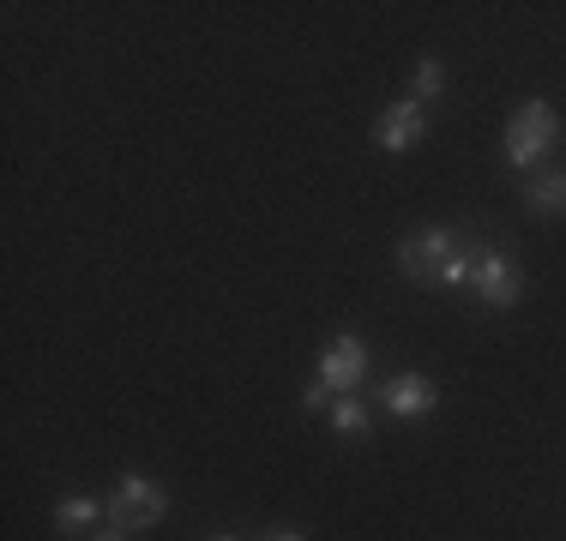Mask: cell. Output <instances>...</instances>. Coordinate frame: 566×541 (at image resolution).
Segmentation results:
<instances>
[{
  "label": "cell",
  "mask_w": 566,
  "mask_h": 541,
  "mask_svg": "<svg viewBox=\"0 0 566 541\" xmlns=\"http://www.w3.org/2000/svg\"><path fill=\"white\" fill-rule=\"evenodd\" d=\"M265 541H307L302 523H277V530H265Z\"/></svg>",
  "instance_id": "5bb4252c"
},
{
  "label": "cell",
  "mask_w": 566,
  "mask_h": 541,
  "mask_svg": "<svg viewBox=\"0 0 566 541\" xmlns=\"http://www.w3.org/2000/svg\"><path fill=\"white\" fill-rule=\"evenodd\" d=\"M103 506H109V523H115V530H127V535H145V530H157V523L169 518L164 481L145 476V469H120V476H115V494L103 499Z\"/></svg>",
  "instance_id": "3957f363"
},
{
  "label": "cell",
  "mask_w": 566,
  "mask_h": 541,
  "mask_svg": "<svg viewBox=\"0 0 566 541\" xmlns=\"http://www.w3.org/2000/svg\"><path fill=\"white\" fill-rule=\"evenodd\" d=\"M518 205L536 216V223H560L566 216V169H536L531 181L518 187Z\"/></svg>",
  "instance_id": "ba28073f"
},
{
  "label": "cell",
  "mask_w": 566,
  "mask_h": 541,
  "mask_svg": "<svg viewBox=\"0 0 566 541\" xmlns=\"http://www.w3.org/2000/svg\"><path fill=\"white\" fill-rule=\"evenodd\" d=\"M85 541H133V535H127V530H115V523H103V530H91Z\"/></svg>",
  "instance_id": "9a60e30c"
},
{
  "label": "cell",
  "mask_w": 566,
  "mask_h": 541,
  "mask_svg": "<svg viewBox=\"0 0 566 541\" xmlns=\"http://www.w3.org/2000/svg\"><path fill=\"white\" fill-rule=\"evenodd\" d=\"M470 295H476L489 314H512L524 301V270L506 259L501 241H482L476 247V277H470Z\"/></svg>",
  "instance_id": "5b68a950"
},
{
  "label": "cell",
  "mask_w": 566,
  "mask_h": 541,
  "mask_svg": "<svg viewBox=\"0 0 566 541\" xmlns=\"http://www.w3.org/2000/svg\"><path fill=\"white\" fill-rule=\"evenodd\" d=\"M566 139V120H560V108L548 103V97H524L518 108L506 115V132H501V157H506V169L512 174H536L543 169V157L555 151V145Z\"/></svg>",
  "instance_id": "6da1fadb"
},
{
  "label": "cell",
  "mask_w": 566,
  "mask_h": 541,
  "mask_svg": "<svg viewBox=\"0 0 566 541\" xmlns=\"http://www.w3.org/2000/svg\"><path fill=\"white\" fill-rule=\"evenodd\" d=\"M464 247H470V235H464L458 223H422V229H410V235H398L392 265H398L403 283H416V289H434L440 270H447V259H452V253H464Z\"/></svg>",
  "instance_id": "7a4b0ae2"
},
{
  "label": "cell",
  "mask_w": 566,
  "mask_h": 541,
  "mask_svg": "<svg viewBox=\"0 0 566 541\" xmlns=\"http://www.w3.org/2000/svg\"><path fill=\"white\" fill-rule=\"evenodd\" d=\"M428 132H434V115H428L422 103H410V97L386 103L380 120H374V145H380L386 157H403L410 145H422Z\"/></svg>",
  "instance_id": "52a82bcc"
},
{
  "label": "cell",
  "mask_w": 566,
  "mask_h": 541,
  "mask_svg": "<svg viewBox=\"0 0 566 541\" xmlns=\"http://www.w3.org/2000/svg\"><path fill=\"white\" fill-rule=\"evenodd\" d=\"M403 97L434 108L440 97H447V61H440V54H422V61L410 66V91H403Z\"/></svg>",
  "instance_id": "30bf717a"
},
{
  "label": "cell",
  "mask_w": 566,
  "mask_h": 541,
  "mask_svg": "<svg viewBox=\"0 0 566 541\" xmlns=\"http://www.w3.org/2000/svg\"><path fill=\"white\" fill-rule=\"evenodd\" d=\"M55 530L61 535H91V530H103L109 523V506L103 499H91V494H66V499H55Z\"/></svg>",
  "instance_id": "9c48e42d"
},
{
  "label": "cell",
  "mask_w": 566,
  "mask_h": 541,
  "mask_svg": "<svg viewBox=\"0 0 566 541\" xmlns=\"http://www.w3.org/2000/svg\"><path fill=\"white\" fill-rule=\"evenodd\" d=\"M326 422L338 439H368L374 433V410L361 397H332V410H326Z\"/></svg>",
  "instance_id": "8fae6325"
},
{
  "label": "cell",
  "mask_w": 566,
  "mask_h": 541,
  "mask_svg": "<svg viewBox=\"0 0 566 541\" xmlns=\"http://www.w3.org/2000/svg\"><path fill=\"white\" fill-rule=\"evenodd\" d=\"M211 541H241V535H211Z\"/></svg>",
  "instance_id": "2e32d148"
},
{
  "label": "cell",
  "mask_w": 566,
  "mask_h": 541,
  "mask_svg": "<svg viewBox=\"0 0 566 541\" xmlns=\"http://www.w3.org/2000/svg\"><path fill=\"white\" fill-rule=\"evenodd\" d=\"M368 368H374V343L361 331H332L326 343H319V368L314 379L332 391V397H356L361 385H368Z\"/></svg>",
  "instance_id": "277c9868"
},
{
  "label": "cell",
  "mask_w": 566,
  "mask_h": 541,
  "mask_svg": "<svg viewBox=\"0 0 566 541\" xmlns=\"http://www.w3.org/2000/svg\"><path fill=\"white\" fill-rule=\"evenodd\" d=\"M302 410H307V415H319V410H332V391H326V385H319V379H307V385H302Z\"/></svg>",
  "instance_id": "4fadbf2b"
},
{
  "label": "cell",
  "mask_w": 566,
  "mask_h": 541,
  "mask_svg": "<svg viewBox=\"0 0 566 541\" xmlns=\"http://www.w3.org/2000/svg\"><path fill=\"white\" fill-rule=\"evenodd\" d=\"M476 247H482V241H470L464 253H452V259H447V270H440V283H434V289H447V295L470 289V277H476Z\"/></svg>",
  "instance_id": "7c38bea8"
},
{
  "label": "cell",
  "mask_w": 566,
  "mask_h": 541,
  "mask_svg": "<svg viewBox=\"0 0 566 541\" xmlns=\"http://www.w3.org/2000/svg\"><path fill=\"white\" fill-rule=\"evenodd\" d=\"M374 403H380L392 422H422V415L440 410V385L428 373L403 368V373H392V379H380V385H374Z\"/></svg>",
  "instance_id": "8992f818"
}]
</instances>
